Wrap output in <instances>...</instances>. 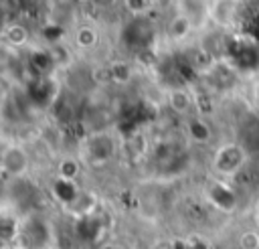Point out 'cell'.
I'll return each mask as SVG.
<instances>
[{
  "instance_id": "obj_6",
  "label": "cell",
  "mask_w": 259,
  "mask_h": 249,
  "mask_svg": "<svg viewBox=\"0 0 259 249\" xmlns=\"http://www.w3.org/2000/svg\"><path fill=\"white\" fill-rule=\"evenodd\" d=\"M168 103L176 113H186L192 107V97L188 95V91H184L180 87H174L168 93Z\"/></svg>"
},
{
  "instance_id": "obj_13",
  "label": "cell",
  "mask_w": 259,
  "mask_h": 249,
  "mask_svg": "<svg viewBox=\"0 0 259 249\" xmlns=\"http://www.w3.org/2000/svg\"><path fill=\"white\" fill-rule=\"evenodd\" d=\"M239 247L241 249H259V233L255 231H245L239 237Z\"/></svg>"
},
{
  "instance_id": "obj_7",
  "label": "cell",
  "mask_w": 259,
  "mask_h": 249,
  "mask_svg": "<svg viewBox=\"0 0 259 249\" xmlns=\"http://www.w3.org/2000/svg\"><path fill=\"white\" fill-rule=\"evenodd\" d=\"M210 73V77H212V81H214V85H219L221 89H229L233 83H235V71L231 69V67H227V65H223V63H214L212 65V69L208 71Z\"/></svg>"
},
{
  "instance_id": "obj_11",
  "label": "cell",
  "mask_w": 259,
  "mask_h": 249,
  "mask_svg": "<svg viewBox=\"0 0 259 249\" xmlns=\"http://www.w3.org/2000/svg\"><path fill=\"white\" fill-rule=\"evenodd\" d=\"M188 134H190V138L194 142H200L202 144V142H206L210 138V128H208V123L204 119H190Z\"/></svg>"
},
{
  "instance_id": "obj_4",
  "label": "cell",
  "mask_w": 259,
  "mask_h": 249,
  "mask_svg": "<svg viewBox=\"0 0 259 249\" xmlns=\"http://www.w3.org/2000/svg\"><path fill=\"white\" fill-rule=\"evenodd\" d=\"M125 36H127V43L132 47H146L148 40H150V36H152V28H150L148 20L138 18V20H134V22L127 24Z\"/></svg>"
},
{
  "instance_id": "obj_15",
  "label": "cell",
  "mask_w": 259,
  "mask_h": 249,
  "mask_svg": "<svg viewBox=\"0 0 259 249\" xmlns=\"http://www.w3.org/2000/svg\"><path fill=\"white\" fill-rule=\"evenodd\" d=\"M125 4H127V8H132L134 12H142V10H146V8L150 6V0H125Z\"/></svg>"
},
{
  "instance_id": "obj_5",
  "label": "cell",
  "mask_w": 259,
  "mask_h": 249,
  "mask_svg": "<svg viewBox=\"0 0 259 249\" xmlns=\"http://www.w3.org/2000/svg\"><path fill=\"white\" fill-rule=\"evenodd\" d=\"M113 152V144L107 136L99 134L89 142V156L93 162H105Z\"/></svg>"
},
{
  "instance_id": "obj_10",
  "label": "cell",
  "mask_w": 259,
  "mask_h": 249,
  "mask_svg": "<svg viewBox=\"0 0 259 249\" xmlns=\"http://www.w3.org/2000/svg\"><path fill=\"white\" fill-rule=\"evenodd\" d=\"M97 40H99V34H97V30L93 26H81L75 32V43L81 49H91V47L97 45Z\"/></svg>"
},
{
  "instance_id": "obj_9",
  "label": "cell",
  "mask_w": 259,
  "mask_h": 249,
  "mask_svg": "<svg viewBox=\"0 0 259 249\" xmlns=\"http://www.w3.org/2000/svg\"><path fill=\"white\" fill-rule=\"evenodd\" d=\"M4 38L12 45V47H22V45H26V40H28V30L22 26V24H8L6 28H4Z\"/></svg>"
},
{
  "instance_id": "obj_12",
  "label": "cell",
  "mask_w": 259,
  "mask_h": 249,
  "mask_svg": "<svg viewBox=\"0 0 259 249\" xmlns=\"http://www.w3.org/2000/svg\"><path fill=\"white\" fill-rule=\"evenodd\" d=\"M109 73H111V81H113V83H119V85H123V83H127V81L132 79V69H130V65L123 63V61L113 63V65L109 67Z\"/></svg>"
},
{
  "instance_id": "obj_17",
  "label": "cell",
  "mask_w": 259,
  "mask_h": 249,
  "mask_svg": "<svg viewBox=\"0 0 259 249\" xmlns=\"http://www.w3.org/2000/svg\"><path fill=\"white\" fill-rule=\"evenodd\" d=\"M79 2H91V0H79Z\"/></svg>"
},
{
  "instance_id": "obj_8",
  "label": "cell",
  "mask_w": 259,
  "mask_h": 249,
  "mask_svg": "<svg viewBox=\"0 0 259 249\" xmlns=\"http://www.w3.org/2000/svg\"><path fill=\"white\" fill-rule=\"evenodd\" d=\"M190 28H192V24H190V18L188 16H184V14H178V16H174L170 22H168V36L170 38H184L188 32H190Z\"/></svg>"
},
{
  "instance_id": "obj_1",
  "label": "cell",
  "mask_w": 259,
  "mask_h": 249,
  "mask_svg": "<svg viewBox=\"0 0 259 249\" xmlns=\"http://www.w3.org/2000/svg\"><path fill=\"white\" fill-rule=\"evenodd\" d=\"M245 154H247V150L243 146L227 144V146L219 148V152L214 156V166L223 174H239L245 166Z\"/></svg>"
},
{
  "instance_id": "obj_3",
  "label": "cell",
  "mask_w": 259,
  "mask_h": 249,
  "mask_svg": "<svg viewBox=\"0 0 259 249\" xmlns=\"http://www.w3.org/2000/svg\"><path fill=\"white\" fill-rule=\"evenodd\" d=\"M239 12V0H214L212 6L208 8V16L217 24H231Z\"/></svg>"
},
{
  "instance_id": "obj_2",
  "label": "cell",
  "mask_w": 259,
  "mask_h": 249,
  "mask_svg": "<svg viewBox=\"0 0 259 249\" xmlns=\"http://www.w3.org/2000/svg\"><path fill=\"white\" fill-rule=\"evenodd\" d=\"M28 154L20 146H8L2 152V170L10 176H22L28 170Z\"/></svg>"
},
{
  "instance_id": "obj_14",
  "label": "cell",
  "mask_w": 259,
  "mask_h": 249,
  "mask_svg": "<svg viewBox=\"0 0 259 249\" xmlns=\"http://www.w3.org/2000/svg\"><path fill=\"white\" fill-rule=\"evenodd\" d=\"M77 170H79V166H77L75 160H65V162L61 164V178L73 180V178L77 176Z\"/></svg>"
},
{
  "instance_id": "obj_16",
  "label": "cell",
  "mask_w": 259,
  "mask_h": 249,
  "mask_svg": "<svg viewBox=\"0 0 259 249\" xmlns=\"http://www.w3.org/2000/svg\"><path fill=\"white\" fill-rule=\"evenodd\" d=\"M249 36L259 43V16L251 20V24H249Z\"/></svg>"
}]
</instances>
